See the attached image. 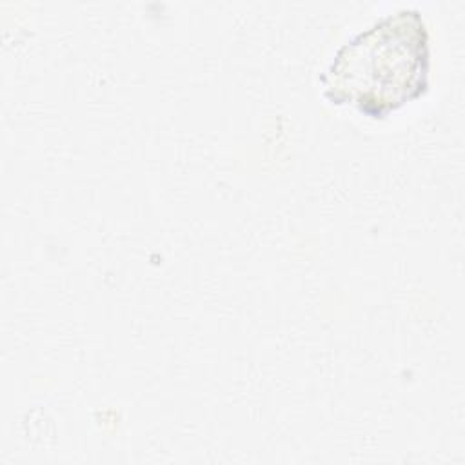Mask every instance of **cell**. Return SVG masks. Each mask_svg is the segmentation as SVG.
I'll list each match as a JSON object with an SVG mask.
<instances>
[{"mask_svg":"<svg viewBox=\"0 0 465 465\" xmlns=\"http://www.w3.org/2000/svg\"><path fill=\"white\" fill-rule=\"evenodd\" d=\"M430 78V31L421 9L396 7L351 35L320 73L322 96L383 120L421 98Z\"/></svg>","mask_w":465,"mask_h":465,"instance_id":"1","label":"cell"}]
</instances>
